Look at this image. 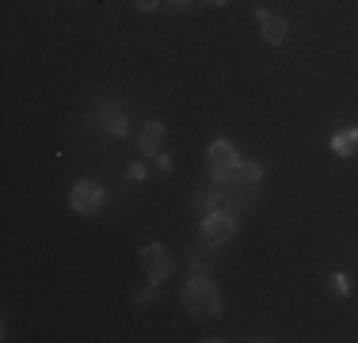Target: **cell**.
<instances>
[{
	"label": "cell",
	"mask_w": 358,
	"mask_h": 343,
	"mask_svg": "<svg viewBox=\"0 0 358 343\" xmlns=\"http://www.w3.org/2000/svg\"><path fill=\"white\" fill-rule=\"evenodd\" d=\"M126 176H130V179H145V164H130V168H126Z\"/></svg>",
	"instance_id": "17"
},
{
	"label": "cell",
	"mask_w": 358,
	"mask_h": 343,
	"mask_svg": "<svg viewBox=\"0 0 358 343\" xmlns=\"http://www.w3.org/2000/svg\"><path fill=\"white\" fill-rule=\"evenodd\" d=\"M233 183L241 187H259L263 183V164H255V160H241L233 172Z\"/></svg>",
	"instance_id": "10"
},
{
	"label": "cell",
	"mask_w": 358,
	"mask_h": 343,
	"mask_svg": "<svg viewBox=\"0 0 358 343\" xmlns=\"http://www.w3.org/2000/svg\"><path fill=\"white\" fill-rule=\"evenodd\" d=\"M206 4H210V8H221V4H229V0H206Z\"/></svg>",
	"instance_id": "18"
},
{
	"label": "cell",
	"mask_w": 358,
	"mask_h": 343,
	"mask_svg": "<svg viewBox=\"0 0 358 343\" xmlns=\"http://www.w3.org/2000/svg\"><path fill=\"white\" fill-rule=\"evenodd\" d=\"M331 153L336 157H355L358 153V126H347V130H336L331 134Z\"/></svg>",
	"instance_id": "9"
},
{
	"label": "cell",
	"mask_w": 358,
	"mask_h": 343,
	"mask_svg": "<svg viewBox=\"0 0 358 343\" xmlns=\"http://www.w3.org/2000/svg\"><path fill=\"white\" fill-rule=\"evenodd\" d=\"M331 290H336L339 298H347L355 290V282H351V274L347 271H331Z\"/></svg>",
	"instance_id": "12"
},
{
	"label": "cell",
	"mask_w": 358,
	"mask_h": 343,
	"mask_svg": "<svg viewBox=\"0 0 358 343\" xmlns=\"http://www.w3.org/2000/svg\"><path fill=\"white\" fill-rule=\"evenodd\" d=\"M241 160H244V157L236 153V145L229 141V137H217V141L206 149V168H210V179H214V183H229Z\"/></svg>",
	"instance_id": "2"
},
{
	"label": "cell",
	"mask_w": 358,
	"mask_h": 343,
	"mask_svg": "<svg viewBox=\"0 0 358 343\" xmlns=\"http://www.w3.org/2000/svg\"><path fill=\"white\" fill-rule=\"evenodd\" d=\"M157 168L164 172V176H172V157H168V153H157Z\"/></svg>",
	"instance_id": "14"
},
{
	"label": "cell",
	"mask_w": 358,
	"mask_h": 343,
	"mask_svg": "<svg viewBox=\"0 0 358 343\" xmlns=\"http://www.w3.org/2000/svg\"><path fill=\"white\" fill-rule=\"evenodd\" d=\"M157 4H160V0H134V8H138V12H152Z\"/></svg>",
	"instance_id": "16"
},
{
	"label": "cell",
	"mask_w": 358,
	"mask_h": 343,
	"mask_svg": "<svg viewBox=\"0 0 358 343\" xmlns=\"http://www.w3.org/2000/svg\"><path fill=\"white\" fill-rule=\"evenodd\" d=\"M191 274H210V263H202V255H191Z\"/></svg>",
	"instance_id": "13"
},
{
	"label": "cell",
	"mask_w": 358,
	"mask_h": 343,
	"mask_svg": "<svg viewBox=\"0 0 358 343\" xmlns=\"http://www.w3.org/2000/svg\"><path fill=\"white\" fill-rule=\"evenodd\" d=\"M255 20H259L263 38H267L271 46H282V42H286V34H289V23L282 20V15H271L267 8H255Z\"/></svg>",
	"instance_id": "8"
},
{
	"label": "cell",
	"mask_w": 358,
	"mask_h": 343,
	"mask_svg": "<svg viewBox=\"0 0 358 343\" xmlns=\"http://www.w3.org/2000/svg\"><path fill=\"white\" fill-rule=\"evenodd\" d=\"M96 118H99V130H103L107 137H115V141H122L126 134H130V122H126V111L118 107L115 99H107V103H99V111H96Z\"/></svg>",
	"instance_id": "6"
},
{
	"label": "cell",
	"mask_w": 358,
	"mask_h": 343,
	"mask_svg": "<svg viewBox=\"0 0 358 343\" xmlns=\"http://www.w3.org/2000/svg\"><path fill=\"white\" fill-rule=\"evenodd\" d=\"M164 137H168L164 118H149V122L141 126V137H138L141 157H157V153H160V145H164Z\"/></svg>",
	"instance_id": "7"
},
{
	"label": "cell",
	"mask_w": 358,
	"mask_h": 343,
	"mask_svg": "<svg viewBox=\"0 0 358 343\" xmlns=\"http://www.w3.org/2000/svg\"><path fill=\"white\" fill-rule=\"evenodd\" d=\"M69 206H73V214H80V218H92V214H99V210L107 206L103 183H96V179H76L73 191H69Z\"/></svg>",
	"instance_id": "3"
},
{
	"label": "cell",
	"mask_w": 358,
	"mask_h": 343,
	"mask_svg": "<svg viewBox=\"0 0 358 343\" xmlns=\"http://www.w3.org/2000/svg\"><path fill=\"white\" fill-rule=\"evenodd\" d=\"M194 210L206 218V214H214V210H221V199H217V187H210V191H199L194 195Z\"/></svg>",
	"instance_id": "11"
},
{
	"label": "cell",
	"mask_w": 358,
	"mask_h": 343,
	"mask_svg": "<svg viewBox=\"0 0 358 343\" xmlns=\"http://www.w3.org/2000/svg\"><path fill=\"white\" fill-rule=\"evenodd\" d=\"M141 267H145V274H149L152 286H160V282L176 271V260L168 255V248L160 244V240H149V244L141 248Z\"/></svg>",
	"instance_id": "5"
},
{
	"label": "cell",
	"mask_w": 358,
	"mask_h": 343,
	"mask_svg": "<svg viewBox=\"0 0 358 343\" xmlns=\"http://www.w3.org/2000/svg\"><path fill=\"white\" fill-rule=\"evenodd\" d=\"M179 302H183L187 313H191V321H199V324L221 316V294H217V286H214L210 274H191L187 286H183V294H179Z\"/></svg>",
	"instance_id": "1"
},
{
	"label": "cell",
	"mask_w": 358,
	"mask_h": 343,
	"mask_svg": "<svg viewBox=\"0 0 358 343\" xmlns=\"http://www.w3.org/2000/svg\"><path fill=\"white\" fill-rule=\"evenodd\" d=\"M199 237H202V244L206 248H221V244H229V240L236 237V218L229 210H214V214H206L202 218V225H199Z\"/></svg>",
	"instance_id": "4"
},
{
	"label": "cell",
	"mask_w": 358,
	"mask_h": 343,
	"mask_svg": "<svg viewBox=\"0 0 358 343\" xmlns=\"http://www.w3.org/2000/svg\"><path fill=\"white\" fill-rule=\"evenodd\" d=\"M168 4H172V12H187V8H194L199 0H168Z\"/></svg>",
	"instance_id": "15"
}]
</instances>
